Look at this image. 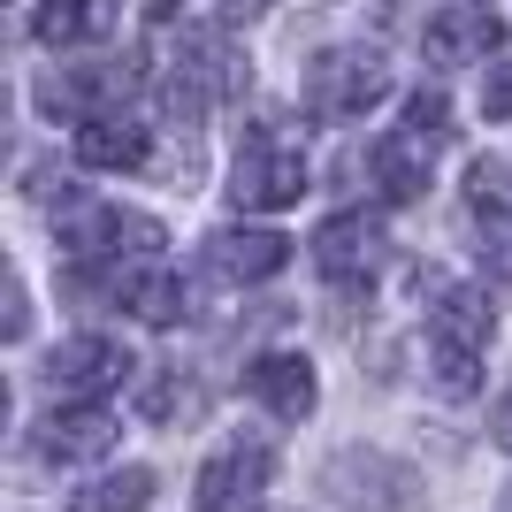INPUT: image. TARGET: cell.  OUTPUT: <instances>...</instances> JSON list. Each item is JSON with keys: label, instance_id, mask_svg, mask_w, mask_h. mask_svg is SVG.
<instances>
[{"label": "cell", "instance_id": "cell-18", "mask_svg": "<svg viewBox=\"0 0 512 512\" xmlns=\"http://www.w3.org/2000/svg\"><path fill=\"white\" fill-rule=\"evenodd\" d=\"M138 413L161 421V428L192 421V413H199V383H184V367H153L146 383H138Z\"/></svg>", "mask_w": 512, "mask_h": 512}, {"label": "cell", "instance_id": "cell-9", "mask_svg": "<svg viewBox=\"0 0 512 512\" xmlns=\"http://www.w3.org/2000/svg\"><path fill=\"white\" fill-rule=\"evenodd\" d=\"M31 451L54 459V467H85V459H107L115 451V413L107 406H54L39 428H31Z\"/></svg>", "mask_w": 512, "mask_h": 512}, {"label": "cell", "instance_id": "cell-7", "mask_svg": "<svg viewBox=\"0 0 512 512\" xmlns=\"http://www.w3.org/2000/svg\"><path fill=\"white\" fill-rule=\"evenodd\" d=\"M130 367H138V360H130L115 337H69V344H54V352H46L39 375H46V390L69 406V398H107Z\"/></svg>", "mask_w": 512, "mask_h": 512}, {"label": "cell", "instance_id": "cell-23", "mask_svg": "<svg viewBox=\"0 0 512 512\" xmlns=\"http://www.w3.org/2000/svg\"><path fill=\"white\" fill-rule=\"evenodd\" d=\"M497 444H505V451H512V406H505V421H497Z\"/></svg>", "mask_w": 512, "mask_h": 512}, {"label": "cell", "instance_id": "cell-16", "mask_svg": "<svg viewBox=\"0 0 512 512\" xmlns=\"http://www.w3.org/2000/svg\"><path fill=\"white\" fill-rule=\"evenodd\" d=\"M107 23H115L107 0H39L31 8V39L39 46H85V39H100Z\"/></svg>", "mask_w": 512, "mask_h": 512}, {"label": "cell", "instance_id": "cell-22", "mask_svg": "<svg viewBox=\"0 0 512 512\" xmlns=\"http://www.w3.org/2000/svg\"><path fill=\"white\" fill-rule=\"evenodd\" d=\"M222 8H230V16H260V8H268V0H222Z\"/></svg>", "mask_w": 512, "mask_h": 512}, {"label": "cell", "instance_id": "cell-4", "mask_svg": "<svg viewBox=\"0 0 512 512\" xmlns=\"http://www.w3.org/2000/svg\"><path fill=\"white\" fill-rule=\"evenodd\" d=\"M54 237H62L69 260H100V268H123V260H161V222L153 214H130V207H107V199H92V207H69L62 222H54Z\"/></svg>", "mask_w": 512, "mask_h": 512}, {"label": "cell", "instance_id": "cell-12", "mask_svg": "<svg viewBox=\"0 0 512 512\" xmlns=\"http://www.w3.org/2000/svg\"><path fill=\"white\" fill-rule=\"evenodd\" d=\"M245 390H253L276 421H306V413H314V398H321L306 352H260V360H245Z\"/></svg>", "mask_w": 512, "mask_h": 512}, {"label": "cell", "instance_id": "cell-2", "mask_svg": "<svg viewBox=\"0 0 512 512\" xmlns=\"http://www.w3.org/2000/svg\"><path fill=\"white\" fill-rule=\"evenodd\" d=\"M299 199H306V146L276 123H253L245 146H237V169H230V207L276 214V207H299Z\"/></svg>", "mask_w": 512, "mask_h": 512}, {"label": "cell", "instance_id": "cell-21", "mask_svg": "<svg viewBox=\"0 0 512 512\" xmlns=\"http://www.w3.org/2000/svg\"><path fill=\"white\" fill-rule=\"evenodd\" d=\"M482 115H490V123H505V115H512V62H497V77L482 85Z\"/></svg>", "mask_w": 512, "mask_h": 512}, {"label": "cell", "instance_id": "cell-10", "mask_svg": "<svg viewBox=\"0 0 512 512\" xmlns=\"http://www.w3.org/2000/svg\"><path fill=\"white\" fill-rule=\"evenodd\" d=\"M428 62L436 69H467V62H490L497 46H505V16L497 8H482V0H459V8H444V16L428 23Z\"/></svg>", "mask_w": 512, "mask_h": 512}, {"label": "cell", "instance_id": "cell-14", "mask_svg": "<svg viewBox=\"0 0 512 512\" xmlns=\"http://www.w3.org/2000/svg\"><path fill=\"white\" fill-rule=\"evenodd\" d=\"M77 161H85V169H146L153 138H146V123H130L123 107H115V115L77 123Z\"/></svg>", "mask_w": 512, "mask_h": 512}, {"label": "cell", "instance_id": "cell-11", "mask_svg": "<svg viewBox=\"0 0 512 512\" xmlns=\"http://www.w3.org/2000/svg\"><path fill=\"white\" fill-rule=\"evenodd\" d=\"M436 146H444V138H428V130H413V123H398L390 138H375V153H367V169H375V192H383L390 207L421 199L428 169H436Z\"/></svg>", "mask_w": 512, "mask_h": 512}, {"label": "cell", "instance_id": "cell-13", "mask_svg": "<svg viewBox=\"0 0 512 512\" xmlns=\"http://www.w3.org/2000/svg\"><path fill=\"white\" fill-rule=\"evenodd\" d=\"M291 260V237L283 230H214L207 237V268L222 283H268Z\"/></svg>", "mask_w": 512, "mask_h": 512}, {"label": "cell", "instance_id": "cell-19", "mask_svg": "<svg viewBox=\"0 0 512 512\" xmlns=\"http://www.w3.org/2000/svg\"><path fill=\"white\" fill-rule=\"evenodd\" d=\"M467 214L474 222H512V169L497 153H474L467 161Z\"/></svg>", "mask_w": 512, "mask_h": 512}, {"label": "cell", "instance_id": "cell-1", "mask_svg": "<svg viewBox=\"0 0 512 512\" xmlns=\"http://www.w3.org/2000/svg\"><path fill=\"white\" fill-rule=\"evenodd\" d=\"M490 360V299L482 291H444L428 306V375L444 398H474Z\"/></svg>", "mask_w": 512, "mask_h": 512}, {"label": "cell", "instance_id": "cell-17", "mask_svg": "<svg viewBox=\"0 0 512 512\" xmlns=\"http://www.w3.org/2000/svg\"><path fill=\"white\" fill-rule=\"evenodd\" d=\"M153 505V467H123V474H100L92 490L69 497V512H146Z\"/></svg>", "mask_w": 512, "mask_h": 512}, {"label": "cell", "instance_id": "cell-8", "mask_svg": "<svg viewBox=\"0 0 512 512\" xmlns=\"http://www.w3.org/2000/svg\"><path fill=\"white\" fill-rule=\"evenodd\" d=\"M383 222L375 214H329L314 230V268L329 283H375V268H383Z\"/></svg>", "mask_w": 512, "mask_h": 512}, {"label": "cell", "instance_id": "cell-3", "mask_svg": "<svg viewBox=\"0 0 512 512\" xmlns=\"http://www.w3.org/2000/svg\"><path fill=\"white\" fill-rule=\"evenodd\" d=\"M299 100H306V115H321V123H360L375 100H390V62L375 46H329V54L306 62Z\"/></svg>", "mask_w": 512, "mask_h": 512}, {"label": "cell", "instance_id": "cell-6", "mask_svg": "<svg viewBox=\"0 0 512 512\" xmlns=\"http://www.w3.org/2000/svg\"><path fill=\"white\" fill-rule=\"evenodd\" d=\"M268 482H276V451L260 444V436H253V444L237 436V444H222L207 467H199L192 505H199V512H260Z\"/></svg>", "mask_w": 512, "mask_h": 512}, {"label": "cell", "instance_id": "cell-20", "mask_svg": "<svg viewBox=\"0 0 512 512\" xmlns=\"http://www.w3.org/2000/svg\"><path fill=\"white\" fill-rule=\"evenodd\" d=\"M406 123L428 130V138H451V130H459V123H451V100H444V92H428V85L406 100Z\"/></svg>", "mask_w": 512, "mask_h": 512}, {"label": "cell", "instance_id": "cell-15", "mask_svg": "<svg viewBox=\"0 0 512 512\" xmlns=\"http://www.w3.org/2000/svg\"><path fill=\"white\" fill-rule=\"evenodd\" d=\"M130 92V69H69V77H46L39 100L46 107H69V115H115V100Z\"/></svg>", "mask_w": 512, "mask_h": 512}, {"label": "cell", "instance_id": "cell-5", "mask_svg": "<svg viewBox=\"0 0 512 512\" xmlns=\"http://www.w3.org/2000/svg\"><path fill=\"white\" fill-rule=\"evenodd\" d=\"M329 497L344 512H428V482L375 444H352L329 459Z\"/></svg>", "mask_w": 512, "mask_h": 512}]
</instances>
